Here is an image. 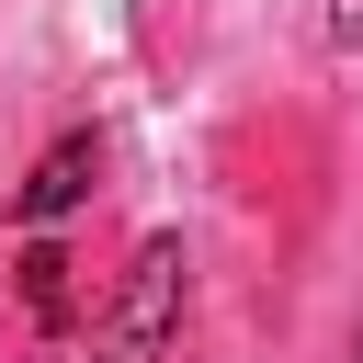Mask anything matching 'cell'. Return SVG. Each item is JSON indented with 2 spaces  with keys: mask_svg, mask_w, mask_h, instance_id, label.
I'll return each mask as SVG.
<instances>
[{
  "mask_svg": "<svg viewBox=\"0 0 363 363\" xmlns=\"http://www.w3.org/2000/svg\"><path fill=\"white\" fill-rule=\"evenodd\" d=\"M170 329H182V238H147V250H136V272H125V295H113L102 352H113V363H159V352H170Z\"/></svg>",
  "mask_w": 363,
  "mask_h": 363,
  "instance_id": "cell-1",
  "label": "cell"
},
{
  "mask_svg": "<svg viewBox=\"0 0 363 363\" xmlns=\"http://www.w3.org/2000/svg\"><path fill=\"white\" fill-rule=\"evenodd\" d=\"M91 170H102V147H91V136H57V147H45V159H34V182H23V193H11V204H23V216H34V227H57V216H68V204H79V193H91Z\"/></svg>",
  "mask_w": 363,
  "mask_h": 363,
  "instance_id": "cell-2",
  "label": "cell"
},
{
  "mask_svg": "<svg viewBox=\"0 0 363 363\" xmlns=\"http://www.w3.org/2000/svg\"><path fill=\"white\" fill-rule=\"evenodd\" d=\"M23 306H34L45 329H68V250H57V238L23 250Z\"/></svg>",
  "mask_w": 363,
  "mask_h": 363,
  "instance_id": "cell-3",
  "label": "cell"
},
{
  "mask_svg": "<svg viewBox=\"0 0 363 363\" xmlns=\"http://www.w3.org/2000/svg\"><path fill=\"white\" fill-rule=\"evenodd\" d=\"M329 45H363V0H329Z\"/></svg>",
  "mask_w": 363,
  "mask_h": 363,
  "instance_id": "cell-4",
  "label": "cell"
},
{
  "mask_svg": "<svg viewBox=\"0 0 363 363\" xmlns=\"http://www.w3.org/2000/svg\"><path fill=\"white\" fill-rule=\"evenodd\" d=\"M352 363H363V340H352Z\"/></svg>",
  "mask_w": 363,
  "mask_h": 363,
  "instance_id": "cell-5",
  "label": "cell"
}]
</instances>
